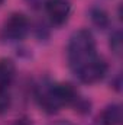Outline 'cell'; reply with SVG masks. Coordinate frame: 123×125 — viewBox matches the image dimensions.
Segmentation results:
<instances>
[{
	"mask_svg": "<svg viewBox=\"0 0 123 125\" xmlns=\"http://www.w3.org/2000/svg\"><path fill=\"white\" fill-rule=\"evenodd\" d=\"M109 45L110 50L114 55L120 57L122 55V50H123V38H122V32L120 29H116L114 32H112L110 39H109Z\"/></svg>",
	"mask_w": 123,
	"mask_h": 125,
	"instance_id": "obj_9",
	"label": "cell"
},
{
	"mask_svg": "<svg viewBox=\"0 0 123 125\" xmlns=\"http://www.w3.org/2000/svg\"><path fill=\"white\" fill-rule=\"evenodd\" d=\"M122 122V106L119 103H109L100 114L97 125H119Z\"/></svg>",
	"mask_w": 123,
	"mask_h": 125,
	"instance_id": "obj_6",
	"label": "cell"
},
{
	"mask_svg": "<svg viewBox=\"0 0 123 125\" xmlns=\"http://www.w3.org/2000/svg\"><path fill=\"white\" fill-rule=\"evenodd\" d=\"M1 3H3V0H0V4H1Z\"/></svg>",
	"mask_w": 123,
	"mask_h": 125,
	"instance_id": "obj_15",
	"label": "cell"
},
{
	"mask_svg": "<svg viewBox=\"0 0 123 125\" xmlns=\"http://www.w3.org/2000/svg\"><path fill=\"white\" fill-rule=\"evenodd\" d=\"M88 16H90L91 23L98 29H106V28L110 26L109 13L101 7H91L90 12H88Z\"/></svg>",
	"mask_w": 123,
	"mask_h": 125,
	"instance_id": "obj_8",
	"label": "cell"
},
{
	"mask_svg": "<svg viewBox=\"0 0 123 125\" xmlns=\"http://www.w3.org/2000/svg\"><path fill=\"white\" fill-rule=\"evenodd\" d=\"M49 125H75V124H72L71 121H64V119H61V121L52 122V124H49Z\"/></svg>",
	"mask_w": 123,
	"mask_h": 125,
	"instance_id": "obj_13",
	"label": "cell"
},
{
	"mask_svg": "<svg viewBox=\"0 0 123 125\" xmlns=\"http://www.w3.org/2000/svg\"><path fill=\"white\" fill-rule=\"evenodd\" d=\"M78 97V92L70 83L42 84L36 90V100L41 109L49 115L57 114L62 106L74 105Z\"/></svg>",
	"mask_w": 123,
	"mask_h": 125,
	"instance_id": "obj_1",
	"label": "cell"
},
{
	"mask_svg": "<svg viewBox=\"0 0 123 125\" xmlns=\"http://www.w3.org/2000/svg\"><path fill=\"white\" fill-rule=\"evenodd\" d=\"M12 125H31L28 122V119H18L16 122H13Z\"/></svg>",
	"mask_w": 123,
	"mask_h": 125,
	"instance_id": "obj_14",
	"label": "cell"
},
{
	"mask_svg": "<svg viewBox=\"0 0 123 125\" xmlns=\"http://www.w3.org/2000/svg\"><path fill=\"white\" fill-rule=\"evenodd\" d=\"M26 3L33 7V9H38V7H41V6H44V3H45V0H26Z\"/></svg>",
	"mask_w": 123,
	"mask_h": 125,
	"instance_id": "obj_12",
	"label": "cell"
},
{
	"mask_svg": "<svg viewBox=\"0 0 123 125\" xmlns=\"http://www.w3.org/2000/svg\"><path fill=\"white\" fill-rule=\"evenodd\" d=\"M107 71H109V64L101 57L97 55L96 58H93L91 61H88L87 64L81 65L78 70H75L74 74L81 83L94 84V83H98L100 80H103L106 77Z\"/></svg>",
	"mask_w": 123,
	"mask_h": 125,
	"instance_id": "obj_3",
	"label": "cell"
},
{
	"mask_svg": "<svg viewBox=\"0 0 123 125\" xmlns=\"http://www.w3.org/2000/svg\"><path fill=\"white\" fill-rule=\"evenodd\" d=\"M31 31V21L23 13H12L3 23V35L10 41H22Z\"/></svg>",
	"mask_w": 123,
	"mask_h": 125,
	"instance_id": "obj_4",
	"label": "cell"
},
{
	"mask_svg": "<svg viewBox=\"0 0 123 125\" xmlns=\"http://www.w3.org/2000/svg\"><path fill=\"white\" fill-rule=\"evenodd\" d=\"M96 57H97V51H96V39L93 32L86 28L77 29L70 36L67 45V60L71 71L74 73L81 65L87 64Z\"/></svg>",
	"mask_w": 123,
	"mask_h": 125,
	"instance_id": "obj_2",
	"label": "cell"
},
{
	"mask_svg": "<svg viewBox=\"0 0 123 125\" xmlns=\"http://www.w3.org/2000/svg\"><path fill=\"white\" fill-rule=\"evenodd\" d=\"M112 87H113L116 92H120V90H122V79H120V74H117L116 79L112 80Z\"/></svg>",
	"mask_w": 123,
	"mask_h": 125,
	"instance_id": "obj_11",
	"label": "cell"
},
{
	"mask_svg": "<svg viewBox=\"0 0 123 125\" xmlns=\"http://www.w3.org/2000/svg\"><path fill=\"white\" fill-rule=\"evenodd\" d=\"M44 7L49 22L54 26L65 25L72 12V6L70 0H45Z\"/></svg>",
	"mask_w": 123,
	"mask_h": 125,
	"instance_id": "obj_5",
	"label": "cell"
},
{
	"mask_svg": "<svg viewBox=\"0 0 123 125\" xmlns=\"http://www.w3.org/2000/svg\"><path fill=\"white\" fill-rule=\"evenodd\" d=\"M16 76V64L12 58H0V87H9Z\"/></svg>",
	"mask_w": 123,
	"mask_h": 125,
	"instance_id": "obj_7",
	"label": "cell"
},
{
	"mask_svg": "<svg viewBox=\"0 0 123 125\" xmlns=\"http://www.w3.org/2000/svg\"><path fill=\"white\" fill-rule=\"evenodd\" d=\"M12 106V94L9 87H0V115H4Z\"/></svg>",
	"mask_w": 123,
	"mask_h": 125,
	"instance_id": "obj_10",
	"label": "cell"
}]
</instances>
